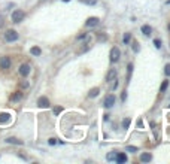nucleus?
I'll return each mask as SVG.
<instances>
[{
  "mask_svg": "<svg viewBox=\"0 0 170 164\" xmlns=\"http://www.w3.org/2000/svg\"><path fill=\"white\" fill-rule=\"evenodd\" d=\"M115 102H116V98H115V96L113 94H108L106 97H104V102H103V106L104 107H112L113 105H115Z\"/></svg>",
  "mask_w": 170,
  "mask_h": 164,
  "instance_id": "4",
  "label": "nucleus"
},
{
  "mask_svg": "<svg viewBox=\"0 0 170 164\" xmlns=\"http://www.w3.org/2000/svg\"><path fill=\"white\" fill-rule=\"evenodd\" d=\"M48 143H49V145H55V143H57V139H49Z\"/></svg>",
  "mask_w": 170,
  "mask_h": 164,
  "instance_id": "31",
  "label": "nucleus"
},
{
  "mask_svg": "<svg viewBox=\"0 0 170 164\" xmlns=\"http://www.w3.org/2000/svg\"><path fill=\"white\" fill-rule=\"evenodd\" d=\"M125 151L127 152H139V148L137 146H127Z\"/></svg>",
  "mask_w": 170,
  "mask_h": 164,
  "instance_id": "21",
  "label": "nucleus"
},
{
  "mask_svg": "<svg viewBox=\"0 0 170 164\" xmlns=\"http://www.w3.org/2000/svg\"><path fill=\"white\" fill-rule=\"evenodd\" d=\"M9 121H10V115H9V113H6V112L0 113V124H5V122H9Z\"/></svg>",
  "mask_w": 170,
  "mask_h": 164,
  "instance_id": "13",
  "label": "nucleus"
},
{
  "mask_svg": "<svg viewBox=\"0 0 170 164\" xmlns=\"http://www.w3.org/2000/svg\"><path fill=\"white\" fill-rule=\"evenodd\" d=\"M125 98H127V93L124 91V93L121 94V100H122V102H125Z\"/></svg>",
  "mask_w": 170,
  "mask_h": 164,
  "instance_id": "32",
  "label": "nucleus"
},
{
  "mask_svg": "<svg viewBox=\"0 0 170 164\" xmlns=\"http://www.w3.org/2000/svg\"><path fill=\"white\" fill-rule=\"evenodd\" d=\"M167 5H170V0H167Z\"/></svg>",
  "mask_w": 170,
  "mask_h": 164,
  "instance_id": "36",
  "label": "nucleus"
},
{
  "mask_svg": "<svg viewBox=\"0 0 170 164\" xmlns=\"http://www.w3.org/2000/svg\"><path fill=\"white\" fill-rule=\"evenodd\" d=\"M127 72H128V78H130V75H132V72H133V64H132V63H128V66H127Z\"/></svg>",
  "mask_w": 170,
  "mask_h": 164,
  "instance_id": "27",
  "label": "nucleus"
},
{
  "mask_svg": "<svg viewBox=\"0 0 170 164\" xmlns=\"http://www.w3.org/2000/svg\"><path fill=\"white\" fill-rule=\"evenodd\" d=\"M115 161H116V163H120V164H122V163H127V161H128V158H127V155H125V154H122V152H118V154H116V158H115Z\"/></svg>",
  "mask_w": 170,
  "mask_h": 164,
  "instance_id": "9",
  "label": "nucleus"
},
{
  "mask_svg": "<svg viewBox=\"0 0 170 164\" xmlns=\"http://www.w3.org/2000/svg\"><path fill=\"white\" fill-rule=\"evenodd\" d=\"M10 64H12V61H10V58H9L8 55H5V57L0 58V69L8 70V69L10 67Z\"/></svg>",
  "mask_w": 170,
  "mask_h": 164,
  "instance_id": "6",
  "label": "nucleus"
},
{
  "mask_svg": "<svg viewBox=\"0 0 170 164\" xmlns=\"http://www.w3.org/2000/svg\"><path fill=\"white\" fill-rule=\"evenodd\" d=\"M99 40H106V36H104V34H103V36L99 34Z\"/></svg>",
  "mask_w": 170,
  "mask_h": 164,
  "instance_id": "33",
  "label": "nucleus"
},
{
  "mask_svg": "<svg viewBox=\"0 0 170 164\" xmlns=\"http://www.w3.org/2000/svg\"><path fill=\"white\" fill-rule=\"evenodd\" d=\"M167 87H169V81H163V84H161V88H160V91H161V93H164V91L167 90Z\"/></svg>",
  "mask_w": 170,
  "mask_h": 164,
  "instance_id": "22",
  "label": "nucleus"
},
{
  "mask_svg": "<svg viewBox=\"0 0 170 164\" xmlns=\"http://www.w3.org/2000/svg\"><path fill=\"white\" fill-rule=\"evenodd\" d=\"M100 94V88H91L90 90V93H88V97H91V98H94V97H97Z\"/></svg>",
  "mask_w": 170,
  "mask_h": 164,
  "instance_id": "15",
  "label": "nucleus"
},
{
  "mask_svg": "<svg viewBox=\"0 0 170 164\" xmlns=\"http://www.w3.org/2000/svg\"><path fill=\"white\" fill-rule=\"evenodd\" d=\"M24 18H25L24 10H21V9H17V10H14V12H12V22L18 24V22H21Z\"/></svg>",
  "mask_w": 170,
  "mask_h": 164,
  "instance_id": "1",
  "label": "nucleus"
},
{
  "mask_svg": "<svg viewBox=\"0 0 170 164\" xmlns=\"http://www.w3.org/2000/svg\"><path fill=\"white\" fill-rule=\"evenodd\" d=\"M6 143H10V145H22V140H20V139H17V137H8L6 139Z\"/></svg>",
  "mask_w": 170,
  "mask_h": 164,
  "instance_id": "11",
  "label": "nucleus"
},
{
  "mask_svg": "<svg viewBox=\"0 0 170 164\" xmlns=\"http://www.w3.org/2000/svg\"><path fill=\"white\" fill-rule=\"evenodd\" d=\"M130 122H132V119H130V118H124L122 119V128L124 130H127L130 127Z\"/></svg>",
  "mask_w": 170,
  "mask_h": 164,
  "instance_id": "20",
  "label": "nucleus"
},
{
  "mask_svg": "<svg viewBox=\"0 0 170 164\" xmlns=\"http://www.w3.org/2000/svg\"><path fill=\"white\" fill-rule=\"evenodd\" d=\"M61 110H63V107H60V106H57V107L54 109V113H55V115H58V113H60Z\"/></svg>",
  "mask_w": 170,
  "mask_h": 164,
  "instance_id": "30",
  "label": "nucleus"
},
{
  "mask_svg": "<svg viewBox=\"0 0 170 164\" xmlns=\"http://www.w3.org/2000/svg\"><path fill=\"white\" fill-rule=\"evenodd\" d=\"M30 54H31V55H34V57H39V55L42 54V49L39 48V46H33V48L30 49Z\"/></svg>",
  "mask_w": 170,
  "mask_h": 164,
  "instance_id": "16",
  "label": "nucleus"
},
{
  "mask_svg": "<svg viewBox=\"0 0 170 164\" xmlns=\"http://www.w3.org/2000/svg\"><path fill=\"white\" fill-rule=\"evenodd\" d=\"M116 78V70L115 69H111L109 72H108V75H106V82H111V81H113Z\"/></svg>",
  "mask_w": 170,
  "mask_h": 164,
  "instance_id": "10",
  "label": "nucleus"
},
{
  "mask_svg": "<svg viewBox=\"0 0 170 164\" xmlns=\"http://www.w3.org/2000/svg\"><path fill=\"white\" fill-rule=\"evenodd\" d=\"M5 26V17L2 15V14H0V29H2Z\"/></svg>",
  "mask_w": 170,
  "mask_h": 164,
  "instance_id": "29",
  "label": "nucleus"
},
{
  "mask_svg": "<svg viewBox=\"0 0 170 164\" xmlns=\"http://www.w3.org/2000/svg\"><path fill=\"white\" fill-rule=\"evenodd\" d=\"M82 2H84L85 5H91V6H93V5L97 3V0H82Z\"/></svg>",
  "mask_w": 170,
  "mask_h": 164,
  "instance_id": "26",
  "label": "nucleus"
},
{
  "mask_svg": "<svg viewBox=\"0 0 170 164\" xmlns=\"http://www.w3.org/2000/svg\"><path fill=\"white\" fill-rule=\"evenodd\" d=\"M137 125H139V128H142V127H143V124H142V121H137Z\"/></svg>",
  "mask_w": 170,
  "mask_h": 164,
  "instance_id": "34",
  "label": "nucleus"
},
{
  "mask_svg": "<svg viewBox=\"0 0 170 164\" xmlns=\"http://www.w3.org/2000/svg\"><path fill=\"white\" fill-rule=\"evenodd\" d=\"M63 2H70V0H63Z\"/></svg>",
  "mask_w": 170,
  "mask_h": 164,
  "instance_id": "37",
  "label": "nucleus"
},
{
  "mask_svg": "<svg viewBox=\"0 0 170 164\" xmlns=\"http://www.w3.org/2000/svg\"><path fill=\"white\" fill-rule=\"evenodd\" d=\"M99 22H100V20L97 17H91V18L87 20L85 27H96V26H99Z\"/></svg>",
  "mask_w": 170,
  "mask_h": 164,
  "instance_id": "7",
  "label": "nucleus"
},
{
  "mask_svg": "<svg viewBox=\"0 0 170 164\" xmlns=\"http://www.w3.org/2000/svg\"><path fill=\"white\" fill-rule=\"evenodd\" d=\"M5 39H6V42H15V40H18V33L15 31V30H6V33H5Z\"/></svg>",
  "mask_w": 170,
  "mask_h": 164,
  "instance_id": "3",
  "label": "nucleus"
},
{
  "mask_svg": "<svg viewBox=\"0 0 170 164\" xmlns=\"http://www.w3.org/2000/svg\"><path fill=\"white\" fill-rule=\"evenodd\" d=\"M130 40H132V33H125V34H124V37H122L124 45H128V43H130Z\"/></svg>",
  "mask_w": 170,
  "mask_h": 164,
  "instance_id": "19",
  "label": "nucleus"
},
{
  "mask_svg": "<svg viewBox=\"0 0 170 164\" xmlns=\"http://www.w3.org/2000/svg\"><path fill=\"white\" fill-rule=\"evenodd\" d=\"M154 45H155L157 49H160V48H161V40H160V39H154Z\"/></svg>",
  "mask_w": 170,
  "mask_h": 164,
  "instance_id": "24",
  "label": "nucleus"
},
{
  "mask_svg": "<svg viewBox=\"0 0 170 164\" xmlns=\"http://www.w3.org/2000/svg\"><path fill=\"white\" fill-rule=\"evenodd\" d=\"M140 30H142V33L145 34V36H149V34L152 33V29L148 26V24H145V26H142V29H140Z\"/></svg>",
  "mask_w": 170,
  "mask_h": 164,
  "instance_id": "17",
  "label": "nucleus"
},
{
  "mask_svg": "<svg viewBox=\"0 0 170 164\" xmlns=\"http://www.w3.org/2000/svg\"><path fill=\"white\" fill-rule=\"evenodd\" d=\"M120 55H121V51H120V48L113 46V48L111 49V61H112V63H116V61L120 60Z\"/></svg>",
  "mask_w": 170,
  "mask_h": 164,
  "instance_id": "5",
  "label": "nucleus"
},
{
  "mask_svg": "<svg viewBox=\"0 0 170 164\" xmlns=\"http://www.w3.org/2000/svg\"><path fill=\"white\" fill-rule=\"evenodd\" d=\"M37 106H39V107H43V109L49 107V100H48L46 97H41V98L37 100Z\"/></svg>",
  "mask_w": 170,
  "mask_h": 164,
  "instance_id": "8",
  "label": "nucleus"
},
{
  "mask_svg": "<svg viewBox=\"0 0 170 164\" xmlns=\"http://www.w3.org/2000/svg\"><path fill=\"white\" fill-rule=\"evenodd\" d=\"M167 29H169V31H170V24H169V26H167Z\"/></svg>",
  "mask_w": 170,
  "mask_h": 164,
  "instance_id": "35",
  "label": "nucleus"
},
{
  "mask_svg": "<svg viewBox=\"0 0 170 164\" xmlns=\"http://www.w3.org/2000/svg\"><path fill=\"white\" fill-rule=\"evenodd\" d=\"M133 51H134V52H139V51H140V46H139L137 42H133Z\"/></svg>",
  "mask_w": 170,
  "mask_h": 164,
  "instance_id": "25",
  "label": "nucleus"
},
{
  "mask_svg": "<svg viewBox=\"0 0 170 164\" xmlns=\"http://www.w3.org/2000/svg\"><path fill=\"white\" fill-rule=\"evenodd\" d=\"M116 154H118V152H116V151H112V152H109V154L106 155V160H108V161H115V158H116Z\"/></svg>",
  "mask_w": 170,
  "mask_h": 164,
  "instance_id": "18",
  "label": "nucleus"
},
{
  "mask_svg": "<svg viewBox=\"0 0 170 164\" xmlns=\"http://www.w3.org/2000/svg\"><path fill=\"white\" fill-rule=\"evenodd\" d=\"M18 72H20V75H21L22 78H25V76H29V75H30L31 67H30L29 63H22V64L20 66V69H18Z\"/></svg>",
  "mask_w": 170,
  "mask_h": 164,
  "instance_id": "2",
  "label": "nucleus"
},
{
  "mask_svg": "<svg viewBox=\"0 0 170 164\" xmlns=\"http://www.w3.org/2000/svg\"><path fill=\"white\" fill-rule=\"evenodd\" d=\"M22 98V93L21 91H17L10 96V102H20V100Z\"/></svg>",
  "mask_w": 170,
  "mask_h": 164,
  "instance_id": "14",
  "label": "nucleus"
},
{
  "mask_svg": "<svg viewBox=\"0 0 170 164\" xmlns=\"http://www.w3.org/2000/svg\"><path fill=\"white\" fill-rule=\"evenodd\" d=\"M20 87H21V88H29V87H30V84H29L27 81H21Z\"/></svg>",
  "mask_w": 170,
  "mask_h": 164,
  "instance_id": "28",
  "label": "nucleus"
},
{
  "mask_svg": "<svg viewBox=\"0 0 170 164\" xmlns=\"http://www.w3.org/2000/svg\"><path fill=\"white\" fill-rule=\"evenodd\" d=\"M164 73H166V76H170V63H167L164 66Z\"/></svg>",
  "mask_w": 170,
  "mask_h": 164,
  "instance_id": "23",
  "label": "nucleus"
},
{
  "mask_svg": "<svg viewBox=\"0 0 170 164\" xmlns=\"http://www.w3.org/2000/svg\"><path fill=\"white\" fill-rule=\"evenodd\" d=\"M152 160V155L149 154V152H143V154H140V161L142 163H149Z\"/></svg>",
  "mask_w": 170,
  "mask_h": 164,
  "instance_id": "12",
  "label": "nucleus"
}]
</instances>
